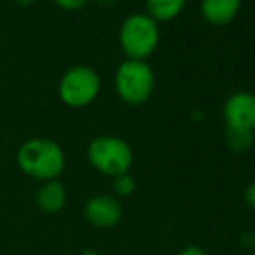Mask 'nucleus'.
Segmentation results:
<instances>
[{
    "mask_svg": "<svg viewBox=\"0 0 255 255\" xmlns=\"http://www.w3.org/2000/svg\"><path fill=\"white\" fill-rule=\"evenodd\" d=\"M111 189H113V196H117L118 200L128 198L137 189V181L130 172H127V174L117 175V177L111 179Z\"/></svg>",
    "mask_w": 255,
    "mask_h": 255,
    "instance_id": "nucleus-12",
    "label": "nucleus"
},
{
    "mask_svg": "<svg viewBox=\"0 0 255 255\" xmlns=\"http://www.w3.org/2000/svg\"><path fill=\"white\" fill-rule=\"evenodd\" d=\"M16 163L24 175L38 182L59 179L66 167V154L59 142L47 137H31L17 148Z\"/></svg>",
    "mask_w": 255,
    "mask_h": 255,
    "instance_id": "nucleus-1",
    "label": "nucleus"
},
{
    "mask_svg": "<svg viewBox=\"0 0 255 255\" xmlns=\"http://www.w3.org/2000/svg\"><path fill=\"white\" fill-rule=\"evenodd\" d=\"M254 134L252 130H245V128H228L224 132V141L229 151L242 154L247 153L254 144Z\"/></svg>",
    "mask_w": 255,
    "mask_h": 255,
    "instance_id": "nucleus-11",
    "label": "nucleus"
},
{
    "mask_svg": "<svg viewBox=\"0 0 255 255\" xmlns=\"http://www.w3.org/2000/svg\"><path fill=\"white\" fill-rule=\"evenodd\" d=\"M252 255H255V247H254V250H252Z\"/></svg>",
    "mask_w": 255,
    "mask_h": 255,
    "instance_id": "nucleus-20",
    "label": "nucleus"
},
{
    "mask_svg": "<svg viewBox=\"0 0 255 255\" xmlns=\"http://www.w3.org/2000/svg\"><path fill=\"white\" fill-rule=\"evenodd\" d=\"M242 9V0H200V12L207 23L226 26L233 23Z\"/></svg>",
    "mask_w": 255,
    "mask_h": 255,
    "instance_id": "nucleus-9",
    "label": "nucleus"
},
{
    "mask_svg": "<svg viewBox=\"0 0 255 255\" xmlns=\"http://www.w3.org/2000/svg\"><path fill=\"white\" fill-rule=\"evenodd\" d=\"M87 160L96 172L113 179L130 170L134 163V151L125 139L103 134L89 142Z\"/></svg>",
    "mask_w": 255,
    "mask_h": 255,
    "instance_id": "nucleus-3",
    "label": "nucleus"
},
{
    "mask_svg": "<svg viewBox=\"0 0 255 255\" xmlns=\"http://www.w3.org/2000/svg\"><path fill=\"white\" fill-rule=\"evenodd\" d=\"M84 217L98 229H113L124 219V205L113 195H94L84 205Z\"/></svg>",
    "mask_w": 255,
    "mask_h": 255,
    "instance_id": "nucleus-6",
    "label": "nucleus"
},
{
    "mask_svg": "<svg viewBox=\"0 0 255 255\" xmlns=\"http://www.w3.org/2000/svg\"><path fill=\"white\" fill-rule=\"evenodd\" d=\"M154 71L146 61L125 59L115 71V91L122 103L141 106L154 92Z\"/></svg>",
    "mask_w": 255,
    "mask_h": 255,
    "instance_id": "nucleus-4",
    "label": "nucleus"
},
{
    "mask_svg": "<svg viewBox=\"0 0 255 255\" xmlns=\"http://www.w3.org/2000/svg\"><path fill=\"white\" fill-rule=\"evenodd\" d=\"M89 2H91V0H54V3H56L59 9L68 10V12H75V10L84 9Z\"/></svg>",
    "mask_w": 255,
    "mask_h": 255,
    "instance_id": "nucleus-13",
    "label": "nucleus"
},
{
    "mask_svg": "<svg viewBox=\"0 0 255 255\" xmlns=\"http://www.w3.org/2000/svg\"><path fill=\"white\" fill-rule=\"evenodd\" d=\"M228 128H245L255 132V94L250 91L233 92L222 106Z\"/></svg>",
    "mask_w": 255,
    "mask_h": 255,
    "instance_id": "nucleus-7",
    "label": "nucleus"
},
{
    "mask_svg": "<svg viewBox=\"0 0 255 255\" xmlns=\"http://www.w3.org/2000/svg\"><path fill=\"white\" fill-rule=\"evenodd\" d=\"M68 191L66 186L63 184L61 179H52V181L42 182L35 195V203L38 210L47 215H56L66 207Z\"/></svg>",
    "mask_w": 255,
    "mask_h": 255,
    "instance_id": "nucleus-8",
    "label": "nucleus"
},
{
    "mask_svg": "<svg viewBox=\"0 0 255 255\" xmlns=\"http://www.w3.org/2000/svg\"><path fill=\"white\" fill-rule=\"evenodd\" d=\"M96 2H98L99 5H103V7H113V5H117V3H118V0H96Z\"/></svg>",
    "mask_w": 255,
    "mask_h": 255,
    "instance_id": "nucleus-17",
    "label": "nucleus"
},
{
    "mask_svg": "<svg viewBox=\"0 0 255 255\" xmlns=\"http://www.w3.org/2000/svg\"><path fill=\"white\" fill-rule=\"evenodd\" d=\"M16 3H19V5H31V3H35L37 0H14Z\"/></svg>",
    "mask_w": 255,
    "mask_h": 255,
    "instance_id": "nucleus-19",
    "label": "nucleus"
},
{
    "mask_svg": "<svg viewBox=\"0 0 255 255\" xmlns=\"http://www.w3.org/2000/svg\"><path fill=\"white\" fill-rule=\"evenodd\" d=\"M177 255H208V254H207V250H203L202 247H198V245H188Z\"/></svg>",
    "mask_w": 255,
    "mask_h": 255,
    "instance_id": "nucleus-16",
    "label": "nucleus"
},
{
    "mask_svg": "<svg viewBox=\"0 0 255 255\" xmlns=\"http://www.w3.org/2000/svg\"><path fill=\"white\" fill-rule=\"evenodd\" d=\"M243 202L247 203V207L255 210V179L249 182V186H247L245 191H243Z\"/></svg>",
    "mask_w": 255,
    "mask_h": 255,
    "instance_id": "nucleus-14",
    "label": "nucleus"
},
{
    "mask_svg": "<svg viewBox=\"0 0 255 255\" xmlns=\"http://www.w3.org/2000/svg\"><path fill=\"white\" fill-rule=\"evenodd\" d=\"M240 245L245 247V249H252L255 247V235L252 231H245L242 233V236H240Z\"/></svg>",
    "mask_w": 255,
    "mask_h": 255,
    "instance_id": "nucleus-15",
    "label": "nucleus"
},
{
    "mask_svg": "<svg viewBox=\"0 0 255 255\" xmlns=\"http://www.w3.org/2000/svg\"><path fill=\"white\" fill-rule=\"evenodd\" d=\"M118 44L127 59L146 61L160 44V24L146 12L130 14L120 26Z\"/></svg>",
    "mask_w": 255,
    "mask_h": 255,
    "instance_id": "nucleus-2",
    "label": "nucleus"
},
{
    "mask_svg": "<svg viewBox=\"0 0 255 255\" xmlns=\"http://www.w3.org/2000/svg\"><path fill=\"white\" fill-rule=\"evenodd\" d=\"M78 255H103L99 250H96V249H85V250H82Z\"/></svg>",
    "mask_w": 255,
    "mask_h": 255,
    "instance_id": "nucleus-18",
    "label": "nucleus"
},
{
    "mask_svg": "<svg viewBox=\"0 0 255 255\" xmlns=\"http://www.w3.org/2000/svg\"><path fill=\"white\" fill-rule=\"evenodd\" d=\"M188 0H144L146 14L151 16L156 23L172 21L184 10Z\"/></svg>",
    "mask_w": 255,
    "mask_h": 255,
    "instance_id": "nucleus-10",
    "label": "nucleus"
},
{
    "mask_svg": "<svg viewBox=\"0 0 255 255\" xmlns=\"http://www.w3.org/2000/svg\"><path fill=\"white\" fill-rule=\"evenodd\" d=\"M101 92V77L85 64L70 68L57 84V96L70 108H85L98 99Z\"/></svg>",
    "mask_w": 255,
    "mask_h": 255,
    "instance_id": "nucleus-5",
    "label": "nucleus"
}]
</instances>
